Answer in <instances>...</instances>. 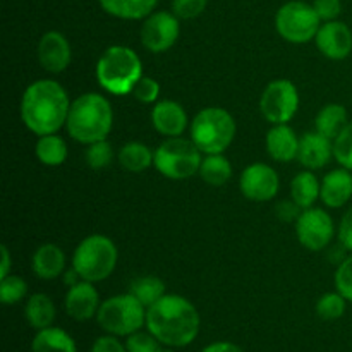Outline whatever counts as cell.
<instances>
[{"mask_svg":"<svg viewBox=\"0 0 352 352\" xmlns=\"http://www.w3.org/2000/svg\"><path fill=\"white\" fill-rule=\"evenodd\" d=\"M67 91L54 79H40L24 89L21 98V119L36 136L55 134L65 126L71 109Z\"/></svg>","mask_w":352,"mask_h":352,"instance_id":"6da1fadb","label":"cell"},{"mask_svg":"<svg viewBox=\"0 0 352 352\" xmlns=\"http://www.w3.org/2000/svg\"><path fill=\"white\" fill-rule=\"evenodd\" d=\"M199 313L191 301L177 294H165L146 309V329L164 346L186 347L199 333Z\"/></svg>","mask_w":352,"mask_h":352,"instance_id":"7a4b0ae2","label":"cell"},{"mask_svg":"<svg viewBox=\"0 0 352 352\" xmlns=\"http://www.w3.org/2000/svg\"><path fill=\"white\" fill-rule=\"evenodd\" d=\"M112 126V105L100 93H85L71 103L65 129L78 143L91 144L107 140Z\"/></svg>","mask_w":352,"mask_h":352,"instance_id":"3957f363","label":"cell"},{"mask_svg":"<svg viewBox=\"0 0 352 352\" xmlns=\"http://www.w3.org/2000/svg\"><path fill=\"white\" fill-rule=\"evenodd\" d=\"M141 78H143V64L133 48L112 45L98 58L96 79L100 86L112 95H129Z\"/></svg>","mask_w":352,"mask_h":352,"instance_id":"277c9868","label":"cell"},{"mask_svg":"<svg viewBox=\"0 0 352 352\" xmlns=\"http://www.w3.org/2000/svg\"><path fill=\"white\" fill-rule=\"evenodd\" d=\"M236 120L220 107L199 110L191 124V140L201 153H223L236 138Z\"/></svg>","mask_w":352,"mask_h":352,"instance_id":"5b68a950","label":"cell"},{"mask_svg":"<svg viewBox=\"0 0 352 352\" xmlns=\"http://www.w3.org/2000/svg\"><path fill=\"white\" fill-rule=\"evenodd\" d=\"M117 251L112 239L102 234L88 236L78 244L72 254V268L82 280L102 282L113 274L117 267Z\"/></svg>","mask_w":352,"mask_h":352,"instance_id":"8992f818","label":"cell"},{"mask_svg":"<svg viewBox=\"0 0 352 352\" xmlns=\"http://www.w3.org/2000/svg\"><path fill=\"white\" fill-rule=\"evenodd\" d=\"M203 153L192 140L167 138L153 151V165L164 177L172 181H186L198 174Z\"/></svg>","mask_w":352,"mask_h":352,"instance_id":"52a82bcc","label":"cell"},{"mask_svg":"<svg viewBox=\"0 0 352 352\" xmlns=\"http://www.w3.org/2000/svg\"><path fill=\"white\" fill-rule=\"evenodd\" d=\"M96 322L110 336L129 337L146 325V306L131 292L113 296L100 305Z\"/></svg>","mask_w":352,"mask_h":352,"instance_id":"ba28073f","label":"cell"},{"mask_svg":"<svg viewBox=\"0 0 352 352\" xmlns=\"http://www.w3.org/2000/svg\"><path fill=\"white\" fill-rule=\"evenodd\" d=\"M320 26L322 21L313 3L301 2V0H291L284 3L275 16V28L278 34L289 43L301 45L315 40Z\"/></svg>","mask_w":352,"mask_h":352,"instance_id":"9c48e42d","label":"cell"},{"mask_svg":"<svg viewBox=\"0 0 352 352\" xmlns=\"http://www.w3.org/2000/svg\"><path fill=\"white\" fill-rule=\"evenodd\" d=\"M299 109V91L289 79H275L260 98V112L268 122L289 124Z\"/></svg>","mask_w":352,"mask_h":352,"instance_id":"30bf717a","label":"cell"},{"mask_svg":"<svg viewBox=\"0 0 352 352\" xmlns=\"http://www.w3.org/2000/svg\"><path fill=\"white\" fill-rule=\"evenodd\" d=\"M336 227L325 210L306 208L296 222V236L299 244L309 251H322L332 243Z\"/></svg>","mask_w":352,"mask_h":352,"instance_id":"8fae6325","label":"cell"},{"mask_svg":"<svg viewBox=\"0 0 352 352\" xmlns=\"http://www.w3.org/2000/svg\"><path fill=\"white\" fill-rule=\"evenodd\" d=\"M179 33H181L179 17L174 12L158 10V12H151L144 19L140 36L141 43L146 50L153 52V54H162L174 47Z\"/></svg>","mask_w":352,"mask_h":352,"instance_id":"7c38bea8","label":"cell"},{"mask_svg":"<svg viewBox=\"0 0 352 352\" xmlns=\"http://www.w3.org/2000/svg\"><path fill=\"white\" fill-rule=\"evenodd\" d=\"M280 181L275 168L267 164H251L243 170L239 179V189L250 201L265 203L277 196Z\"/></svg>","mask_w":352,"mask_h":352,"instance_id":"4fadbf2b","label":"cell"},{"mask_svg":"<svg viewBox=\"0 0 352 352\" xmlns=\"http://www.w3.org/2000/svg\"><path fill=\"white\" fill-rule=\"evenodd\" d=\"M316 47L330 60H344L352 52V31L342 21H329L316 33Z\"/></svg>","mask_w":352,"mask_h":352,"instance_id":"5bb4252c","label":"cell"},{"mask_svg":"<svg viewBox=\"0 0 352 352\" xmlns=\"http://www.w3.org/2000/svg\"><path fill=\"white\" fill-rule=\"evenodd\" d=\"M72 58L71 45L60 31H48L38 41V60L52 74L64 72Z\"/></svg>","mask_w":352,"mask_h":352,"instance_id":"9a60e30c","label":"cell"},{"mask_svg":"<svg viewBox=\"0 0 352 352\" xmlns=\"http://www.w3.org/2000/svg\"><path fill=\"white\" fill-rule=\"evenodd\" d=\"M64 306L65 313L76 322L91 320L100 309V296L93 282L81 280L79 284L69 287Z\"/></svg>","mask_w":352,"mask_h":352,"instance_id":"2e32d148","label":"cell"},{"mask_svg":"<svg viewBox=\"0 0 352 352\" xmlns=\"http://www.w3.org/2000/svg\"><path fill=\"white\" fill-rule=\"evenodd\" d=\"M151 124L165 138H179L188 127V113L181 103L162 100L151 110Z\"/></svg>","mask_w":352,"mask_h":352,"instance_id":"e0dca14e","label":"cell"},{"mask_svg":"<svg viewBox=\"0 0 352 352\" xmlns=\"http://www.w3.org/2000/svg\"><path fill=\"white\" fill-rule=\"evenodd\" d=\"M333 157V141L330 138L323 136L318 131L315 133H306L299 141L298 160L302 167L308 170H318L325 167Z\"/></svg>","mask_w":352,"mask_h":352,"instance_id":"ac0fdd59","label":"cell"},{"mask_svg":"<svg viewBox=\"0 0 352 352\" xmlns=\"http://www.w3.org/2000/svg\"><path fill=\"white\" fill-rule=\"evenodd\" d=\"M320 198L329 208H342L352 198V170L349 168H336L330 170L322 181Z\"/></svg>","mask_w":352,"mask_h":352,"instance_id":"d6986e66","label":"cell"},{"mask_svg":"<svg viewBox=\"0 0 352 352\" xmlns=\"http://www.w3.org/2000/svg\"><path fill=\"white\" fill-rule=\"evenodd\" d=\"M299 141L301 138L289 124H275L267 134V151L275 162L287 164L298 158Z\"/></svg>","mask_w":352,"mask_h":352,"instance_id":"ffe728a7","label":"cell"},{"mask_svg":"<svg viewBox=\"0 0 352 352\" xmlns=\"http://www.w3.org/2000/svg\"><path fill=\"white\" fill-rule=\"evenodd\" d=\"M34 275L41 280H54L65 272V254L57 244H41L31 258Z\"/></svg>","mask_w":352,"mask_h":352,"instance_id":"44dd1931","label":"cell"},{"mask_svg":"<svg viewBox=\"0 0 352 352\" xmlns=\"http://www.w3.org/2000/svg\"><path fill=\"white\" fill-rule=\"evenodd\" d=\"M102 9L117 19H146L157 7L158 0H98Z\"/></svg>","mask_w":352,"mask_h":352,"instance_id":"7402d4cb","label":"cell"},{"mask_svg":"<svg viewBox=\"0 0 352 352\" xmlns=\"http://www.w3.org/2000/svg\"><path fill=\"white\" fill-rule=\"evenodd\" d=\"M24 316L34 330H43L54 325L57 309H55L50 296L38 292L28 299L26 306H24Z\"/></svg>","mask_w":352,"mask_h":352,"instance_id":"603a6c76","label":"cell"},{"mask_svg":"<svg viewBox=\"0 0 352 352\" xmlns=\"http://www.w3.org/2000/svg\"><path fill=\"white\" fill-rule=\"evenodd\" d=\"M33 352H78L76 342L65 330L57 327L38 330L31 344Z\"/></svg>","mask_w":352,"mask_h":352,"instance_id":"cb8c5ba5","label":"cell"},{"mask_svg":"<svg viewBox=\"0 0 352 352\" xmlns=\"http://www.w3.org/2000/svg\"><path fill=\"white\" fill-rule=\"evenodd\" d=\"M347 124H349L347 110L340 103H329V105L323 107L315 120L316 131L323 134V136L330 138L332 141L342 133Z\"/></svg>","mask_w":352,"mask_h":352,"instance_id":"d4e9b609","label":"cell"},{"mask_svg":"<svg viewBox=\"0 0 352 352\" xmlns=\"http://www.w3.org/2000/svg\"><path fill=\"white\" fill-rule=\"evenodd\" d=\"M322 192V182L316 179L311 170L299 172L291 182V198L301 206L302 210L311 208L320 198Z\"/></svg>","mask_w":352,"mask_h":352,"instance_id":"484cf974","label":"cell"},{"mask_svg":"<svg viewBox=\"0 0 352 352\" xmlns=\"http://www.w3.org/2000/svg\"><path fill=\"white\" fill-rule=\"evenodd\" d=\"M34 155L38 162L47 167H58L67 160V144L57 134H45L38 136L36 144H34Z\"/></svg>","mask_w":352,"mask_h":352,"instance_id":"4316f807","label":"cell"},{"mask_svg":"<svg viewBox=\"0 0 352 352\" xmlns=\"http://www.w3.org/2000/svg\"><path fill=\"white\" fill-rule=\"evenodd\" d=\"M198 174L206 184L219 188V186L227 184L230 181V177H232V165H230L229 158L223 153L205 155Z\"/></svg>","mask_w":352,"mask_h":352,"instance_id":"83f0119b","label":"cell"},{"mask_svg":"<svg viewBox=\"0 0 352 352\" xmlns=\"http://www.w3.org/2000/svg\"><path fill=\"white\" fill-rule=\"evenodd\" d=\"M117 158H119L120 167L126 168L127 172H134V174L146 170L148 167L153 165V153L146 144L140 143V141H131V143L124 144Z\"/></svg>","mask_w":352,"mask_h":352,"instance_id":"f1b7e54d","label":"cell"},{"mask_svg":"<svg viewBox=\"0 0 352 352\" xmlns=\"http://www.w3.org/2000/svg\"><path fill=\"white\" fill-rule=\"evenodd\" d=\"M129 292L134 298L140 299V302L146 306V309L167 294L165 292V282L162 278L153 277V275H144V277L134 278L131 282Z\"/></svg>","mask_w":352,"mask_h":352,"instance_id":"f546056e","label":"cell"},{"mask_svg":"<svg viewBox=\"0 0 352 352\" xmlns=\"http://www.w3.org/2000/svg\"><path fill=\"white\" fill-rule=\"evenodd\" d=\"M347 299L337 292H327L316 302V315L325 322H333V320L342 318L346 313Z\"/></svg>","mask_w":352,"mask_h":352,"instance_id":"4dcf8cb0","label":"cell"},{"mask_svg":"<svg viewBox=\"0 0 352 352\" xmlns=\"http://www.w3.org/2000/svg\"><path fill=\"white\" fill-rule=\"evenodd\" d=\"M28 294V284L24 278L17 277V275L9 274L7 277L0 278V301L3 305H17L23 301Z\"/></svg>","mask_w":352,"mask_h":352,"instance_id":"1f68e13d","label":"cell"},{"mask_svg":"<svg viewBox=\"0 0 352 352\" xmlns=\"http://www.w3.org/2000/svg\"><path fill=\"white\" fill-rule=\"evenodd\" d=\"M85 158L88 167H91L93 170H102V168L109 167V165L112 164V158H113L112 144H110L107 140L88 144Z\"/></svg>","mask_w":352,"mask_h":352,"instance_id":"d6a6232c","label":"cell"},{"mask_svg":"<svg viewBox=\"0 0 352 352\" xmlns=\"http://www.w3.org/2000/svg\"><path fill=\"white\" fill-rule=\"evenodd\" d=\"M333 158L339 162L340 167L352 170V120L333 140Z\"/></svg>","mask_w":352,"mask_h":352,"instance_id":"836d02e7","label":"cell"},{"mask_svg":"<svg viewBox=\"0 0 352 352\" xmlns=\"http://www.w3.org/2000/svg\"><path fill=\"white\" fill-rule=\"evenodd\" d=\"M127 352H162V342L150 332H138L131 333L126 340Z\"/></svg>","mask_w":352,"mask_h":352,"instance_id":"e575fe53","label":"cell"},{"mask_svg":"<svg viewBox=\"0 0 352 352\" xmlns=\"http://www.w3.org/2000/svg\"><path fill=\"white\" fill-rule=\"evenodd\" d=\"M208 0H172V12L179 17V19H196L205 12Z\"/></svg>","mask_w":352,"mask_h":352,"instance_id":"d590c367","label":"cell"},{"mask_svg":"<svg viewBox=\"0 0 352 352\" xmlns=\"http://www.w3.org/2000/svg\"><path fill=\"white\" fill-rule=\"evenodd\" d=\"M336 289L352 302V254L339 263L336 272Z\"/></svg>","mask_w":352,"mask_h":352,"instance_id":"8d00e7d4","label":"cell"},{"mask_svg":"<svg viewBox=\"0 0 352 352\" xmlns=\"http://www.w3.org/2000/svg\"><path fill=\"white\" fill-rule=\"evenodd\" d=\"M158 95H160V85L153 78H148V76H143L133 89L134 98L140 100L141 103H146V105L157 102Z\"/></svg>","mask_w":352,"mask_h":352,"instance_id":"74e56055","label":"cell"},{"mask_svg":"<svg viewBox=\"0 0 352 352\" xmlns=\"http://www.w3.org/2000/svg\"><path fill=\"white\" fill-rule=\"evenodd\" d=\"M320 21L329 23V21H337V17L342 12V2L340 0H315L313 2Z\"/></svg>","mask_w":352,"mask_h":352,"instance_id":"f35d334b","label":"cell"},{"mask_svg":"<svg viewBox=\"0 0 352 352\" xmlns=\"http://www.w3.org/2000/svg\"><path fill=\"white\" fill-rule=\"evenodd\" d=\"M337 236H339V243L344 250L351 251L352 253V206L344 213L342 220L339 223V230H337Z\"/></svg>","mask_w":352,"mask_h":352,"instance_id":"ab89813d","label":"cell"},{"mask_svg":"<svg viewBox=\"0 0 352 352\" xmlns=\"http://www.w3.org/2000/svg\"><path fill=\"white\" fill-rule=\"evenodd\" d=\"M275 212H277L278 219H280L282 222H298L299 215L302 213V208L294 201V199H291V201L278 203Z\"/></svg>","mask_w":352,"mask_h":352,"instance_id":"60d3db41","label":"cell"},{"mask_svg":"<svg viewBox=\"0 0 352 352\" xmlns=\"http://www.w3.org/2000/svg\"><path fill=\"white\" fill-rule=\"evenodd\" d=\"M91 352H127V347L119 342L116 336H103L95 340Z\"/></svg>","mask_w":352,"mask_h":352,"instance_id":"b9f144b4","label":"cell"},{"mask_svg":"<svg viewBox=\"0 0 352 352\" xmlns=\"http://www.w3.org/2000/svg\"><path fill=\"white\" fill-rule=\"evenodd\" d=\"M201 352H244L239 346L232 342H213Z\"/></svg>","mask_w":352,"mask_h":352,"instance_id":"7bdbcfd3","label":"cell"},{"mask_svg":"<svg viewBox=\"0 0 352 352\" xmlns=\"http://www.w3.org/2000/svg\"><path fill=\"white\" fill-rule=\"evenodd\" d=\"M0 251H2V267H0V278H3V277H7V275L10 274V263H12V261H10V253H9V250H7L6 244H2V246H0Z\"/></svg>","mask_w":352,"mask_h":352,"instance_id":"ee69618b","label":"cell"},{"mask_svg":"<svg viewBox=\"0 0 352 352\" xmlns=\"http://www.w3.org/2000/svg\"><path fill=\"white\" fill-rule=\"evenodd\" d=\"M64 280H65V284L69 285V287H72V285L79 284V282H81L82 278H81V275H79L78 272L74 270V268H71V270H65L64 272Z\"/></svg>","mask_w":352,"mask_h":352,"instance_id":"f6af8a7d","label":"cell"},{"mask_svg":"<svg viewBox=\"0 0 352 352\" xmlns=\"http://www.w3.org/2000/svg\"><path fill=\"white\" fill-rule=\"evenodd\" d=\"M162 352H174V351H172V349H164Z\"/></svg>","mask_w":352,"mask_h":352,"instance_id":"bcb514c9","label":"cell"}]
</instances>
